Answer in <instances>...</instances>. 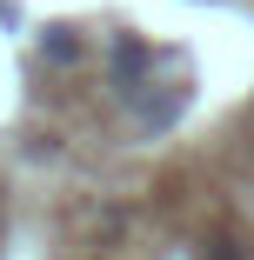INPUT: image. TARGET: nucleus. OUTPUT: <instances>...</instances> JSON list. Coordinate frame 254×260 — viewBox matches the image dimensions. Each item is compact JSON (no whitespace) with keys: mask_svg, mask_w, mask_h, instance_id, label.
<instances>
[{"mask_svg":"<svg viewBox=\"0 0 254 260\" xmlns=\"http://www.w3.org/2000/svg\"><path fill=\"white\" fill-rule=\"evenodd\" d=\"M154 67H161V54H154L140 34H114V47H107V87H114V100H121V93H134Z\"/></svg>","mask_w":254,"mask_h":260,"instance_id":"obj_2","label":"nucleus"},{"mask_svg":"<svg viewBox=\"0 0 254 260\" xmlns=\"http://www.w3.org/2000/svg\"><path fill=\"white\" fill-rule=\"evenodd\" d=\"M80 54H87V40H80V27H40V60L47 67H80Z\"/></svg>","mask_w":254,"mask_h":260,"instance_id":"obj_3","label":"nucleus"},{"mask_svg":"<svg viewBox=\"0 0 254 260\" xmlns=\"http://www.w3.org/2000/svg\"><path fill=\"white\" fill-rule=\"evenodd\" d=\"M187 100H194V74H187V67H181V74H147L134 93H121V114H127V127H134L140 140H161V134L181 127Z\"/></svg>","mask_w":254,"mask_h":260,"instance_id":"obj_1","label":"nucleus"}]
</instances>
